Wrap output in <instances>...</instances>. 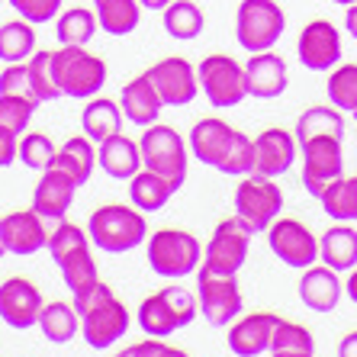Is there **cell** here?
Here are the masks:
<instances>
[{
  "label": "cell",
  "instance_id": "1f68e13d",
  "mask_svg": "<svg viewBox=\"0 0 357 357\" xmlns=\"http://www.w3.org/2000/svg\"><path fill=\"white\" fill-rule=\"evenodd\" d=\"M36 325H39L42 335H45L52 344H68V341L77 335V328H81V316H77V309L71 306V303L55 299V303H45V306H42Z\"/></svg>",
  "mask_w": 357,
  "mask_h": 357
},
{
  "label": "cell",
  "instance_id": "4fadbf2b",
  "mask_svg": "<svg viewBox=\"0 0 357 357\" xmlns=\"http://www.w3.org/2000/svg\"><path fill=\"white\" fill-rule=\"evenodd\" d=\"M303 151V187L312 197H322V190L332 181L344 174V151L338 135H316V139L299 142Z\"/></svg>",
  "mask_w": 357,
  "mask_h": 357
},
{
  "label": "cell",
  "instance_id": "7bdbcfd3",
  "mask_svg": "<svg viewBox=\"0 0 357 357\" xmlns=\"http://www.w3.org/2000/svg\"><path fill=\"white\" fill-rule=\"evenodd\" d=\"M10 7L17 10L26 23L42 26V23H52V20L59 17L61 7H65V0H10Z\"/></svg>",
  "mask_w": 357,
  "mask_h": 357
},
{
  "label": "cell",
  "instance_id": "44dd1931",
  "mask_svg": "<svg viewBox=\"0 0 357 357\" xmlns=\"http://www.w3.org/2000/svg\"><path fill=\"white\" fill-rule=\"evenodd\" d=\"M296 135L274 126V129H264V132L255 139V174L261 177H280L287 174L296 161Z\"/></svg>",
  "mask_w": 357,
  "mask_h": 357
},
{
  "label": "cell",
  "instance_id": "8d00e7d4",
  "mask_svg": "<svg viewBox=\"0 0 357 357\" xmlns=\"http://www.w3.org/2000/svg\"><path fill=\"white\" fill-rule=\"evenodd\" d=\"M36 52V29L23 17L0 26V61H26Z\"/></svg>",
  "mask_w": 357,
  "mask_h": 357
},
{
  "label": "cell",
  "instance_id": "7c38bea8",
  "mask_svg": "<svg viewBox=\"0 0 357 357\" xmlns=\"http://www.w3.org/2000/svg\"><path fill=\"white\" fill-rule=\"evenodd\" d=\"M197 306L213 328H229L245 309L238 280L197 271Z\"/></svg>",
  "mask_w": 357,
  "mask_h": 357
},
{
  "label": "cell",
  "instance_id": "e0dca14e",
  "mask_svg": "<svg viewBox=\"0 0 357 357\" xmlns=\"http://www.w3.org/2000/svg\"><path fill=\"white\" fill-rule=\"evenodd\" d=\"M42 293L33 280L26 277H10V280L0 283V319L17 328V332H26L39 322V312H42Z\"/></svg>",
  "mask_w": 357,
  "mask_h": 357
},
{
  "label": "cell",
  "instance_id": "83f0119b",
  "mask_svg": "<svg viewBox=\"0 0 357 357\" xmlns=\"http://www.w3.org/2000/svg\"><path fill=\"white\" fill-rule=\"evenodd\" d=\"M123 109H119V100H109V97H91L87 107L81 113V129L84 135L91 142H107L109 135H119L123 132Z\"/></svg>",
  "mask_w": 357,
  "mask_h": 357
},
{
  "label": "cell",
  "instance_id": "5b68a950",
  "mask_svg": "<svg viewBox=\"0 0 357 357\" xmlns=\"http://www.w3.org/2000/svg\"><path fill=\"white\" fill-rule=\"evenodd\" d=\"M199 306L197 296L183 287H165V290L151 293L139 303V328L149 338H171L177 328H187V325L197 319Z\"/></svg>",
  "mask_w": 357,
  "mask_h": 357
},
{
  "label": "cell",
  "instance_id": "d6986e66",
  "mask_svg": "<svg viewBox=\"0 0 357 357\" xmlns=\"http://www.w3.org/2000/svg\"><path fill=\"white\" fill-rule=\"evenodd\" d=\"M75 193H77V183L71 174H65L61 167H45L36 183V193H33V209L39 213L42 219L49 222H61L68 216V209L75 203Z\"/></svg>",
  "mask_w": 357,
  "mask_h": 357
},
{
  "label": "cell",
  "instance_id": "cb8c5ba5",
  "mask_svg": "<svg viewBox=\"0 0 357 357\" xmlns=\"http://www.w3.org/2000/svg\"><path fill=\"white\" fill-rule=\"evenodd\" d=\"M119 109H123V116L129 119V123H135V126L145 129V126L158 123L165 103H161L158 91L151 87L149 77L139 75L129 84H123V91H119Z\"/></svg>",
  "mask_w": 357,
  "mask_h": 357
},
{
  "label": "cell",
  "instance_id": "ffe728a7",
  "mask_svg": "<svg viewBox=\"0 0 357 357\" xmlns=\"http://www.w3.org/2000/svg\"><path fill=\"white\" fill-rule=\"evenodd\" d=\"M287 84H290L287 61H283L274 49L251 52V59L245 61V87H248V97L274 100L287 91Z\"/></svg>",
  "mask_w": 357,
  "mask_h": 357
},
{
  "label": "cell",
  "instance_id": "7402d4cb",
  "mask_svg": "<svg viewBox=\"0 0 357 357\" xmlns=\"http://www.w3.org/2000/svg\"><path fill=\"white\" fill-rule=\"evenodd\" d=\"M274 312H255V316H241L229 325V351L235 357H258L271 351V335L277 325Z\"/></svg>",
  "mask_w": 357,
  "mask_h": 357
},
{
  "label": "cell",
  "instance_id": "8fae6325",
  "mask_svg": "<svg viewBox=\"0 0 357 357\" xmlns=\"http://www.w3.org/2000/svg\"><path fill=\"white\" fill-rule=\"evenodd\" d=\"M197 81H199V91L206 93V100L216 109H232L248 97V87H245V65H238V61L222 55V52L206 55V59L199 61Z\"/></svg>",
  "mask_w": 357,
  "mask_h": 357
},
{
  "label": "cell",
  "instance_id": "f6af8a7d",
  "mask_svg": "<svg viewBox=\"0 0 357 357\" xmlns=\"http://www.w3.org/2000/svg\"><path fill=\"white\" fill-rule=\"evenodd\" d=\"M142 351H145V357H190V354H187V351L174 348V344H167L165 338L142 341Z\"/></svg>",
  "mask_w": 357,
  "mask_h": 357
},
{
  "label": "cell",
  "instance_id": "8992f818",
  "mask_svg": "<svg viewBox=\"0 0 357 357\" xmlns=\"http://www.w3.org/2000/svg\"><path fill=\"white\" fill-rule=\"evenodd\" d=\"M145 255H149L151 271L167 277V280L197 274L199 261H203V248H199L197 235L183 232V229H158L155 235H149Z\"/></svg>",
  "mask_w": 357,
  "mask_h": 357
},
{
  "label": "cell",
  "instance_id": "c3c4849f",
  "mask_svg": "<svg viewBox=\"0 0 357 357\" xmlns=\"http://www.w3.org/2000/svg\"><path fill=\"white\" fill-rule=\"evenodd\" d=\"M344 29H348V33L357 39V0L348 7V13H344Z\"/></svg>",
  "mask_w": 357,
  "mask_h": 357
},
{
  "label": "cell",
  "instance_id": "9f6ffc18",
  "mask_svg": "<svg viewBox=\"0 0 357 357\" xmlns=\"http://www.w3.org/2000/svg\"><path fill=\"white\" fill-rule=\"evenodd\" d=\"M351 116H354V123H357V109H351Z\"/></svg>",
  "mask_w": 357,
  "mask_h": 357
},
{
  "label": "cell",
  "instance_id": "f35d334b",
  "mask_svg": "<svg viewBox=\"0 0 357 357\" xmlns=\"http://www.w3.org/2000/svg\"><path fill=\"white\" fill-rule=\"evenodd\" d=\"M26 68H29V91L39 103H52L61 97L55 84V68H52V52H33L26 59Z\"/></svg>",
  "mask_w": 357,
  "mask_h": 357
},
{
  "label": "cell",
  "instance_id": "4dcf8cb0",
  "mask_svg": "<svg viewBox=\"0 0 357 357\" xmlns=\"http://www.w3.org/2000/svg\"><path fill=\"white\" fill-rule=\"evenodd\" d=\"M97 23L103 26L107 36H129L139 29L142 3L139 0H93Z\"/></svg>",
  "mask_w": 357,
  "mask_h": 357
},
{
  "label": "cell",
  "instance_id": "74e56055",
  "mask_svg": "<svg viewBox=\"0 0 357 357\" xmlns=\"http://www.w3.org/2000/svg\"><path fill=\"white\" fill-rule=\"evenodd\" d=\"M39 100L33 97H20V93H0V132L7 135H23L29 119L36 116Z\"/></svg>",
  "mask_w": 357,
  "mask_h": 357
},
{
  "label": "cell",
  "instance_id": "d4e9b609",
  "mask_svg": "<svg viewBox=\"0 0 357 357\" xmlns=\"http://www.w3.org/2000/svg\"><path fill=\"white\" fill-rule=\"evenodd\" d=\"M97 165L103 167V174H109L113 181H129L142 171V151L139 142H132L129 135H109L107 142H100Z\"/></svg>",
  "mask_w": 357,
  "mask_h": 357
},
{
  "label": "cell",
  "instance_id": "11a10c76",
  "mask_svg": "<svg viewBox=\"0 0 357 357\" xmlns=\"http://www.w3.org/2000/svg\"><path fill=\"white\" fill-rule=\"evenodd\" d=\"M3 255H7V251H3V241H0V258H3Z\"/></svg>",
  "mask_w": 357,
  "mask_h": 357
},
{
  "label": "cell",
  "instance_id": "9a60e30c",
  "mask_svg": "<svg viewBox=\"0 0 357 357\" xmlns=\"http://www.w3.org/2000/svg\"><path fill=\"white\" fill-rule=\"evenodd\" d=\"M145 77L151 81V87L158 91L165 107H187L193 103L199 93L197 68L187 59H161L145 71Z\"/></svg>",
  "mask_w": 357,
  "mask_h": 357
},
{
  "label": "cell",
  "instance_id": "b9f144b4",
  "mask_svg": "<svg viewBox=\"0 0 357 357\" xmlns=\"http://www.w3.org/2000/svg\"><path fill=\"white\" fill-rule=\"evenodd\" d=\"M55 155H59V149L52 145L49 135H42V132L23 135V139L17 142V158L23 161L26 167H33V171H45V167H52L55 165Z\"/></svg>",
  "mask_w": 357,
  "mask_h": 357
},
{
  "label": "cell",
  "instance_id": "6da1fadb",
  "mask_svg": "<svg viewBox=\"0 0 357 357\" xmlns=\"http://www.w3.org/2000/svg\"><path fill=\"white\" fill-rule=\"evenodd\" d=\"M190 155L199 165L216 167L219 174L229 177H245L255 171V139L219 116L199 119L190 129Z\"/></svg>",
  "mask_w": 357,
  "mask_h": 357
},
{
  "label": "cell",
  "instance_id": "7dc6e473",
  "mask_svg": "<svg viewBox=\"0 0 357 357\" xmlns=\"http://www.w3.org/2000/svg\"><path fill=\"white\" fill-rule=\"evenodd\" d=\"M338 357H357V332H348L338 344Z\"/></svg>",
  "mask_w": 357,
  "mask_h": 357
},
{
  "label": "cell",
  "instance_id": "ab89813d",
  "mask_svg": "<svg viewBox=\"0 0 357 357\" xmlns=\"http://www.w3.org/2000/svg\"><path fill=\"white\" fill-rule=\"evenodd\" d=\"M325 93L332 100L335 109H357V65H335L328 81H325Z\"/></svg>",
  "mask_w": 357,
  "mask_h": 357
},
{
  "label": "cell",
  "instance_id": "f546056e",
  "mask_svg": "<svg viewBox=\"0 0 357 357\" xmlns=\"http://www.w3.org/2000/svg\"><path fill=\"white\" fill-rule=\"evenodd\" d=\"M55 167H61L65 174L75 177L77 187L93 177V167H97V151H93V142L87 135H75V139H68L65 145L59 149L55 155Z\"/></svg>",
  "mask_w": 357,
  "mask_h": 357
},
{
  "label": "cell",
  "instance_id": "4316f807",
  "mask_svg": "<svg viewBox=\"0 0 357 357\" xmlns=\"http://www.w3.org/2000/svg\"><path fill=\"white\" fill-rule=\"evenodd\" d=\"M319 261L332 271H351L357 264V229L351 222H335L319 238Z\"/></svg>",
  "mask_w": 357,
  "mask_h": 357
},
{
  "label": "cell",
  "instance_id": "f907efd6",
  "mask_svg": "<svg viewBox=\"0 0 357 357\" xmlns=\"http://www.w3.org/2000/svg\"><path fill=\"white\" fill-rule=\"evenodd\" d=\"M116 357H145V351H142V341H139V344H129V348H123Z\"/></svg>",
  "mask_w": 357,
  "mask_h": 357
},
{
  "label": "cell",
  "instance_id": "e575fe53",
  "mask_svg": "<svg viewBox=\"0 0 357 357\" xmlns=\"http://www.w3.org/2000/svg\"><path fill=\"white\" fill-rule=\"evenodd\" d=\"M165 29L171 39H181V42H190L203 33V26H206V17H203V10L193 3V0H171L165 10Z\"/></svg>",
  "mask_w": 357,
  "mask_h": 357
},
{
  "label": "cell",
  "instance_id": "60d3db41",
  "mask_svg": "<svg viewBox=\"0 0 357 357\" xmlns=\"http://www.w3.org/2000/svg\"><path fill=\"white\" fill-rule=\"evenodd\" d=\"M274 351H309L316 354V338L306 325L290 322V319H277L274 335H271V354Z\"/></svg>",
  "mask_w": 357,
  "mask_h": 357
},
{
  "label": "cell",
  "instance_id": "3957f363",
  "mask_svg": "<svg viewBox=\"0 0 357 357\" xmlns=\"http://www.w3.org/2000/svg\"><path fill=\"white\" fill-rule=\"evenodd\" d=\"M87 235H91V245H97L103 255H126L149 238V222H145V213H139L135 206L107 203L91 216Z\"/></svg>",
  "mask_w": 357,
  "mask_h": 357
},
{
  "label": "cell",
  "instance_id": "30bf717a",
  "mask_svg": "<svg viewBox=\"0 0 357 357\" xmlns=\"http://www.w3.org/2000/svg\"><path fill=\"white\" fill-rule=\"evenodd\" d=\"M251 229L241 222L238 216H229L216 225V232L206 245V258L199 261L197 271L206 274H219V277H235L248 261V248H251Z\"/></svg>",
  "mask_w": 357,
  "mask_h": 357
},
{
  "label": "cell",
  "instance_id": "9c48e42d",
  "mask_svg": "<svg viewBox=\"0 0 357 357\" xmlns=\"http://www.w3.org/2000/svg\"><path fill=\"white\" fill-rule=\"evenodd\" d=\"M283 213V190L274 183V177L245 174L235 187V216L248 225L251 232H267L271 222Z\"/></svg>",
  "mask_w": 357,
  "mask_h": 357
},
{
  "label": "cell",
  "instance_id": "52a82bcc",
  "mask_svg": "<svg viewBox=\"0 0 357 357\" xmlns=\"http://www.w3.org/2000/svg\"><path fill=\"white\" fill-rule=\"evenodd\" d=\"M139 151H142V167L161 174L181 190L183 181H187V165L190 161H187V145H183L181 132L174 126L165 123L145 126V132L139 139Z\"/></svg>",
  "mask_w": 357,
  "mask_h": 357
},
{
  "label": "cell",
  "instance_id": "836d02e7",
  "mask_svg": "<svg viewBox=\"0 0 357 357\" xmlns=\"http://www.w3.org/2000/svg\"><path fill=\"white\" fill-rule=\"evenodd\" d=\"M97 13L87 7H68L55 17V36L61 45H87L97 36Z\"/></svg>",
  "mask_w": 357,
  "mask_h": 357
},
{
  "label": "cell",
  "instance_id": "484cf974",
  "mask_svg": "<svg viewBox=\"0 0 357 357\" xmlns=\"http://www.w3.org/2000/svg\"><path fill=\"white\" fill-rule=\"evenodd\" d=\"M52 261L59 264L61 280H65V287L71 290V296L91 290L93 283L100 280L97 264H93V255H91V238L81 241V245H75V248L61 251V255H55Z\"/></svg>",
  "mask_w": 357,
  "mask_h": 357
},
{
  "label": "cell",
  "instance_id": "db71d44e",
  "mask_svg": "<svg viewBox=\"0 0 357 357\" xmlns=\"http://www.w3.org/2000/svg\"><path fill=\"white\" fill-rule=\"evenodd\" d=\"M332 3H338V7H351L354 0H332Z\"/></svg>",
  "mask_w": 357,
  "mask_h": 357
},
{
  "label": "cell",
  "instance_id": "2e32d148",
  "mask_svg": "<svg viewBox=\"0 0 357 357\" xmlns=\"http://www.w3.org/2000/svg\"><path fill=\"white\" fill-rule=\"evenodd\" d=\"M296 55L309 71H332L341 61V33L328 20H312L296 39Z\"/></svg>",
  "mask_w": 357,
  "mask_h": 357
},
{
  "label": "cell",
  "instance_id": "816d5d0a",
  "mask_svg": "<svg viewBox=\"0 0 357 357\" xmlns=\"http://www.w3.org/2000/svg\"><path fill=\"white\" fill-rule=\"evenodd\" d=\"M142 3V10H165L171 0H139Z\"/></svg>",
  "mask_w": 357,
  "mask_h": 357
},
{
  "label": "cell",
  "instance_id": "ac0fdd59",
  "mask_svg": "<svg viewBox=\"0 0 357 357\" xmlns=\"http://www.w3.org/2000/svg\"><path fill=\"white\" fill-rule=\"evenodd\" d=\"M0 241H3V251L7 255H17V258H29V255H39L49 241L45 232V219L36 213V209H20V213H7L0 219Z\"/></svg>",
  "mask_w": 357,
  "mask_h": 357
},
{
  "label": "cell",
  "instance_id": "d590c367",
  "mask_svg": "<svg viewBox=\"0 0 357 357\" xmlns=\"http://www.w3.org/2000/svg\"><path fill=\"white\" fill-rule=\"evenodd\" d=\"M293 135H296V145L306 139H316V135H338V139H344V116L335 107H309L296 119Z\"/></svg>",
  "mask_w": 357,
  "mask_h": 357
},
{
  "label": "cell",
  "instance_id": "277c9868",
  "mask_svg": "<svg viewBox=\"0 0 357 357\" xmlns=\"http://www.w3.org/2000/svg\"><path fill=\"white\" fill-rule=\"evenodd\" d=\"M52 68H55V84L61 97L91 100L103 91L107 84V61L87 52V45H61L52 52Z\"/></svg>",
  "mask_w": 357,
  "mask_h": 357
},
{
  "label": "cell",
  "instance_id": "f5cc1de1",
  "mask_svg": "<svg viewBox=\"0 0 357 357\" xmlns=\"http://www.w3.org/2000/svg\"><path fill=\"white\" fill-rule=\"evenodd\" d=\"M274 357H316L309 351H274Z\"/></svg>",
  "mask_w": 357,
  "mask_h": 357
},
{
  "label": "cell",
  "instance_id": "ee69618b",
  "mask_svg": "<svg viewBox=\"0 0 357 357\" xmlns=\"http://www.w3.org/2000/svg\"><path fill=\"white\" fill-rule=\"evenodd\" d=\"M0 93L33 97V91H29V68H26V61H13V65L3 68V75H0Z\"/></svg>",
  "mask_w": 357,
  "mask_h": 357
},
{
  "label": "cell",
  "instance_id": "7a4b0ae2",
  "mask_svg": "<svg viewBox=\"0 0 357 357\" xmlns=\"http://www.w3.org/2000/svg\"><path fill=\"white\" fill-rule=\"evenodd\" d=\"M71 306L81 316V335L93 351H107L123 335L129 332V309L116 299V293L109 290L103 280H97L91 290H84L75 296Z\"/></svg>",
  "mask_w": 357,
  "mask_h": 357
},
{
  "label": "cell",
  "instance_id": "f1b7e54d",
  "mask_svg": "<svg viewBox=\"0 0 357 357\" xmlns=\"http://www.w3.org/2000/svg\"><path fill=\"white\" fill-rule=\"evenodd\" d=\"M177 193V187L171 181H165L161 174L142 167L135 177H129V203L139 213H158L167 206V199Z\"/></svg>",
  "mask_w": 357,
  "mask_h": 357
},
{
  "label": "cell",
  "instance_id": "ba28073f",
  "mask_svg": "<svg viewBox=\"0 0 357 357\" xmlns=\"http://www.w3.org/2000/svg\"><path fill=\"white\" fill-rule=\"evenodd\" d=\"M287 13L277 0H241L235 10V39L245 52H267L280 42Z\"/></svg>",
  "mask_w": 357,
  "mask_h": 357
},
{
  "label": "cell",
  "instance_id": "681fc988",
  "mask_svg": "<svg viewBox=\"0 0 357 357\" xmlns=\"http://www.w3.org/2000/svg\"><path fill=\"white\" fill-rule=\"evenodd\" d=\"M344 296H348L351 303H357V264L351 267V277H348V283H344Z\"/></svg>",
  "mask_w": 357,
  "mask_h": 357
},
{
  "label": "cell",
  "instance_id": "603a6c76",
  "mask_svg": "<svg viewBox=\"0 0 357 357\" xmlns=\"http://www.w3.org/2000/svg\"><path fill=\"white\" fill-rule=\"evenodd\" d=\"M344 296V287L338 280V271L332 267H306L299 277V299L312 312H332Z\"/></svg>",
  "mask_w": 357,
  "mask_h": 357
},
{
  "label": "cell",
  "instance_id": "bcb514c9",
  "mask_svg": "<svg viewBox=\"0 0 357 357\" xmlns=\"http://www.w3.org/2000/svg\"><path fill=\"white\" fill-rule=\"evenodd\" d=\"M17 135H7L0 132V167H10L13 161H17Z\"/></svg>",
  "mask_w": 357,
  "mask_h": 357
},
{
  "label": "cell",
  "instance_id": "5bb4252c",
  "mask_svg": "<svg viewBox=\"0 0 357 357\" xmlns=\"http://www.w3.org/2000/svg\"><path fill=\"white\" fill-rule=\"evenodd\" d=\"M267 245H271L277 261H283L287 267H296V271H306L319 261V238L299 219L277 216L267 229Z\"/></svg>",
  "mask_w": 357,
  "mask_h": 357
},
{
  "label": "cell",
  "instance_id": "d6a6232c",
  "mask_svg": "<svg viewBox=\"0 0 357 357\" xmlns=\"http://www.w3.org/2000/svg\"><path fill=\"white\" fill-rule=\"evenodd\" d=\"M325 216H332L335 222H357V177H344L332 181L319 197Z\"/></svg>",
  "mask_w": 357,
  "mask_h": 357
}]
</instances>
